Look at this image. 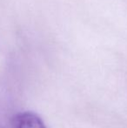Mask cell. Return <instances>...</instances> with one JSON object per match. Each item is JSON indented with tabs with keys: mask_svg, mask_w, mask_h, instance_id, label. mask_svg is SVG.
<instances>
[{
	"mask_svg": "<svg viewBox=\"0 0 127 128\" xmlns=\"http://www.w3.org/2000/svg\"><path fill=\"white\" fill-rule=\"evenodd\" d=\"M12 128H46L42 118L32 112H21L14 115Z\"/></svg>",
	"mask_w": 127,
	"mask_h": 128,
	"instance_id": "6da1fadb",
	"label": "cell"
}]
</instances>
